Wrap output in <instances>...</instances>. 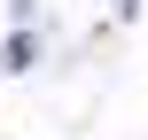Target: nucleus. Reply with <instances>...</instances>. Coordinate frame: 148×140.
I'll use <instances>...</instances> for the list:
<instances>
[{"instance_id": "1", "label": "nucleus", "mask_w": 148, "mask_h": 140, "mask_svg": "<svg viewBox=\"0 0 148 140\" xmlns=\"http://www.w3.org/2000/svg\"><path fill=\"white\" fill-rule=\"evenodd\" d=\"M117 8H133V0H117Z\"/></svg>"}]
</instances>
